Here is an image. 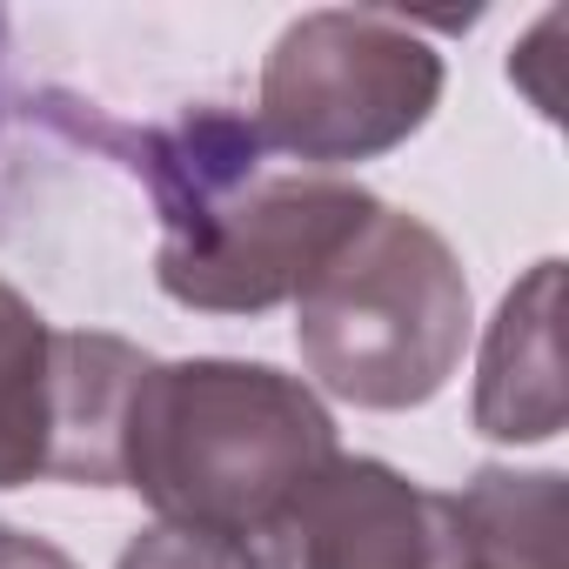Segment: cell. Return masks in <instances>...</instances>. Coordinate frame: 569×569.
<instances>
[{
	"label": "cell",
	"instance_id": "obj_2",
	"mask_svg": "<svg viewBox=\"0 0 569 569\" xmlns=\"http://www.w3.org/2000/svg\"><path fill=\"white\" fill-rule=\"evenodd\" d=\"M336 416L268 362H148L121 416V489L161 522L261 542L336 462Z\"/></svg>",
	"mask_w": 569,
	"mask_h": 569
},
{
	"label": "cell",
	"instance_id": "obj_4",
	"mask_svg": "<svg viewBox=\"0 0 569 569\" xmlns=\"http://www.w3.org/2000/svg\"><path fill=\"white\" fill-rule=\"evenodd\" d=\"M442 101V54L396 14L322 8L281 28L254 88L268 154L336 174L402 148Z\"/></svg>",
	"mask_w": 569,
	"mask_h": 569
},
{
	"label": "cell",
	"instance_id": "obj_11",
	"mask_svg": "<svg viewBox=\"0 0 569 569\" xmlns=\"http://www.w3.org/2000/svg\"><path fill=\"white\" fill-rule=\"evenodd\" d=\"M0 54H8V14H0Z\"/></svg>",
	"mask_w": 569,
	"mask_h": 569
},
{
	"label": "cell",
	"instance_id": "obj_9",
	"mask_svg": "<svg viewBox=\"0 0 569 569\" xmlns=\"http://www.w3.org/2000/svg\"><path fill=\"white\" fill-rule=\"evenodd\" d=\"M114 569H261V556H254V542H234V536H208V529H181V522H148L141 536H128Z\"/></svg>",
	"mask_w": 569,
	"mask_h": 569
},
{
	"label": "cell",
	"instance_id": "obj_8",
	"mask_svg": "<svg viewBox=\"0 0 569 569\" xmlns=\"http://www.w3.org/2000/svg\"><path fill=\"white\" fill-rule=\"evenodd\" d=\"M449 502L462 569H569V489L556 469H476Z\"/></svg>",
	"mask_w": 569,
	"mask_h": 569
},
{
	"label": "cell",
	"instance_id": "obj_3",
	"mask_svg": "<svg viewBox=\"0 0 569 569\" xmlns=\"http://www.w3.org/2000/svg\"><path fill=\"white\" fill-rule=\"evenodd\" d=\"M469 342V274L456 248L389 201L296 296V349L309 376L356 409H422L442 396Z\"/></svg>",
	"mask_w": 569,
	"mask_h": 569
},
{
	"label": "cell",
	"instance_id": "obj_10",
	"mask_svg": "<svg viewBox=\"0 0 569 569\" xmlns=\"http://www.w3.org/2000/svg\"><path fill=\"white\" fill-rule=\"evenodd\" d=\"M0 569H74L54 542H41V536H28V529H8L0 522Z\"/></svg>",
	"mask_w": 569,
	"mask_h": 569
},
{
	"label": "cell",
	"instance_id": "obj_5",
	"mask_svg": "<svg viewBox=\"0 0 569 569\" xmlns=\"http://www.w3.org/2000/svg\"><path fill=\"white\" fill-rule=\"evenodd\" d=\"M148 356L101 329H54L0 281V489H121V416Z\"/></svg>",
	"mask_w": 569,
	"mask_h": 569
},
{
	"label": "cell",
	"instance_id": "obj_1",
	"mask_svg": "<svg viewBox=\"0 0 569 569\" xmlns=\"http://www.w3.org/2000/svg\"><path fill=\"white\" fill-rule=\"evenodd\" d=\"M61 128L148 181L161 214L154 281L201 316H268L296 302L376 208V194L342 174L281 168L254 121L228 108H188L161 128L61 108Z\"/></svg>",
	"mask_w": 569,
	"mask_h": 569
},
{
	"label": "cell",
	"instance_id": "obj_6",
	"mask_svg": "<svg viewBox=\"0 0 569 569\" xmlns=\"http://www.w3.org/2000/svg\"><path fill=\"white\" fill-rule=\"evenodd\" d=\"M261 569H462V522L442 489L376 456H336L261 529Z\"/></svg>",
	"mask_w": 569,
	"mask_h": 569
},
{
	"label": "cell",
	"instance_id": "obj_7",
	"mask_svg": "<svg viewBox=\"0 0 569 569\" xmlns=\"http://www.w3.org/2000/svg\"><path fill=\"white\" fill-rule=\"evenodd\" d=\"M476 429L489 442H549L562 429V261H536L502 296L476 362Z\"/></svg>",
	"mask_w": 569,
	"mask_h": 569
}]
</instances>
